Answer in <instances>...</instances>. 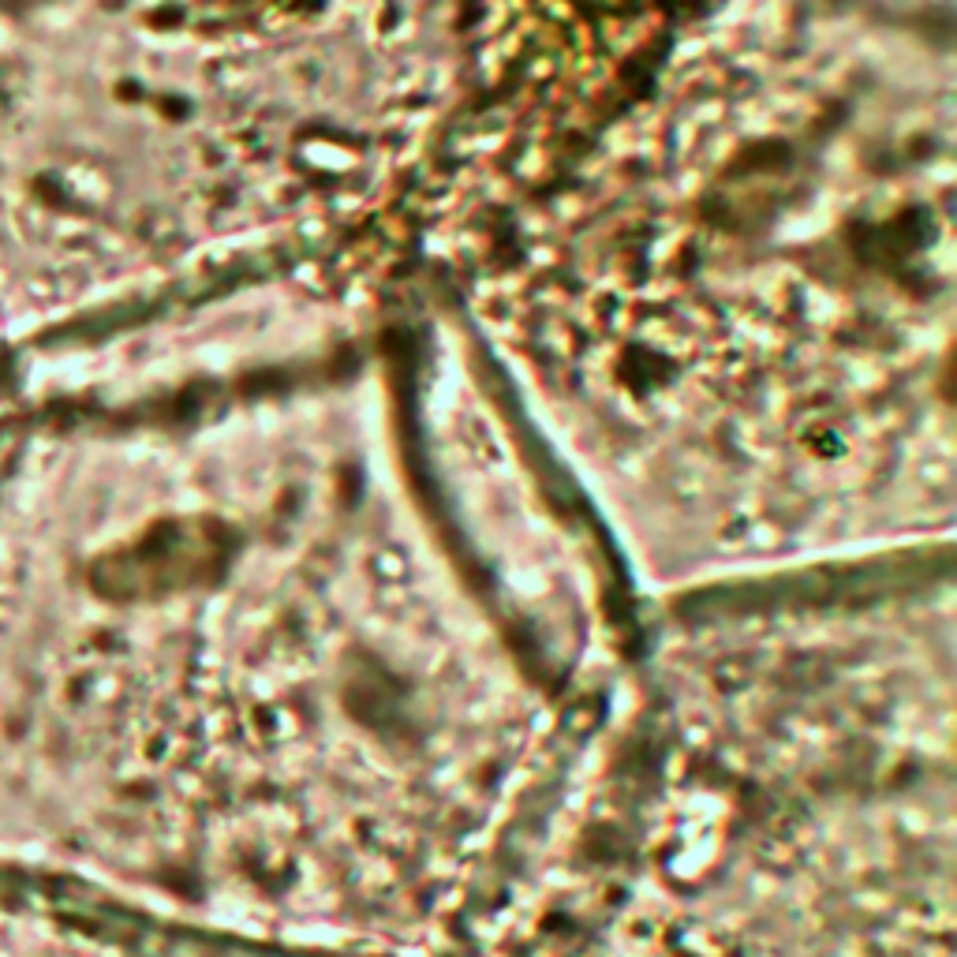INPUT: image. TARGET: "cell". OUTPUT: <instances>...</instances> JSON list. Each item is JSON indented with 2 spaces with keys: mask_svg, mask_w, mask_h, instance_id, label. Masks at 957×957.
Instances as JSON below:
<instances>
[{
  "mask_svg": "<svg viewBox=\"0 0 957 957\" xmlns=\"http://www.w3.org/2000/svg\"><path fill=\"white\" fill-rule=\"evenodd\" d=\"M950 561L643 617L475 957H954Z\"/></svg>",
  "mask_w": 957,
  "mask_h": 957,
  "instance_id": "obj_2",
  "label": "cell"
},
{
  "mask_svg": "<svg viewBox=\"0 0 957 957\" xmlns=\"http://www.w3.org/2000/svg\"><path fill=\"white\" fill-rule=\"evenodd\" d=\"M625 673L356 460L255 442L90 550L0 726H30L23 842L86 905L285 957H475Z\"/></svg>",
  "mask_w": 957,
  "mask_h": 957,
  "instance_id": "obj_1",
  "label": "cell"
}]
</instances>
